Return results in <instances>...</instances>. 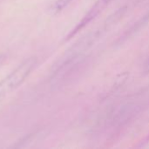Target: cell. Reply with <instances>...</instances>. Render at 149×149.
Wrapping results in <instances>:
<instances>
[{
    "label": "cell",
    "mask_w": 149,
    "mask_h": 149,
    "mask_svg": "<svg viewBox=\"0 0 149 149\" xmlns=\"http://www.w3.org/2000/svg\"><path fill=\"white\" fill-rule=\"evenodd\" d=\"M36 64L37 59L35 58L26 59L0 82V101L25 80L34 69Z\"/></svg>",
    "instance_id": "6da1fadb"
},
{
    "label": "cell",
    "mask_w": 149,
    "mask_h": 149,
    "mask_svg": "<svg viewBox=\"0 0 149 149\" xmlns=\"http://www.w3.org/2000/svg\"><path fill=\"white\" fill-rule=\"evenodd\" d=\"M146 67L148 68V71H149V60H148V64L146 65Z\"/></svg>",
    "instance_id": "3957f363"
},
{
    "label": "cell",
    "mask_w": 149,
    "mask_h": 149,
    "mask_svg": "<svg viewBox=\"0 0 149 149\" xmlns=\"http://www.w3.org/2000/svg\"><path fill=\"white\" fill-rule=\"evenodd\" d=\"M72 0H57V2L54 4V10L55 11H60L65 7H66Z\"/></svg>",
    "instance_id": "7a4b0ae2"
}]
</instances>
